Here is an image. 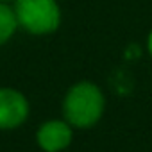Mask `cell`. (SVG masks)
<instances>
[{"label":"cell","mask_w":152,"mask_h":152,"mask_svg":"<svg viewBox=\"0 0 152 152\" xmlns=\"http://www.w3.org/2000/svg\"><path fill=\"white\" fill-rule=\"evenodd\" d=\"M0 2H6V0H0Z\"/></svg>","instance_id":"cell-7"},{"label":"cell","mask_w":152,"mask_h":152,"mask_svg":"<svg viewBox=\"0 0 152 152\" xmlns=\"http://www.w3.org/2000/svg\"><path fill=\"white\" fill-rule=\"evenodd\" d=\"M18 25L32 34H47L57 29L61 13L56 0H16Z\"/></svg>","instance_id":"cell-2"},{"label":"cell","mask_w":152,"mask_h":152,"mask_svg":"<svg viewBox=\"0 0 152 152\" xmlns=\"http://www.w3.org/2000/svg\"><path fill=\"white\" fill-rule=\"evenodd\" d=\"M29 116L27 99L11 88H0V129H15Z\"/></svg>","instance_id":"cell-3"},{"label":"cell","mask_w":152,"mask_h":152,"mask_svg":"<svg viewBox=\"0 0 152 152\" xmlns=\"http://www.w3.org/2000/svg\"><path fill=\"white\" fill-rule=\"evenodd\" d=\"M16 27H18V20L15 9L0 2V45H4L15 34Z\"/></svg>","instance_id":"cell-5"},{"label":"cell","mask_w":152,"mask_h":152,"mask_svg":"<svg viewBox=\"0 0 152 152\" xmlns=\"http://www.w3.org/2000/svg\"><path fill=\"white\" fill-rule=\"evenodd\" d=\"M73 132H72V125L68 122L63 120H48L45 122L36 134L38 145L45 150V152H59L63 148H66L72 143Z\"/></svg>","instance_id":"cell-4"},{"label":"cell","mask_w":152,"mask_h":152,"mask_svg":"<svg viewBox=\"0 0 152 152\" xmlns=\"http://www.w3.org/2000/svg\"><path fill=\"white\" fill-rule=\"evenodd\" d=\"M106 107L104 95L93 83H77L72 86L63 100V115L73 127L88 129L95 125Z\"/></svg>","instance_id":"cell-1"},{"label":"cell","mask_w":152,"mask_h":152,"mask_svg":"<svg viewBox=\"0 0 152 152\" xmlns=\"http://www.w3.org/2000/svg\"><path fill=\"white\" fill-rule=\"evenodd\" d=\"M148 52H150V56H152V32H150V36H148Z\"/></svg>","instance_id":"cell-6"}]
</instances>
